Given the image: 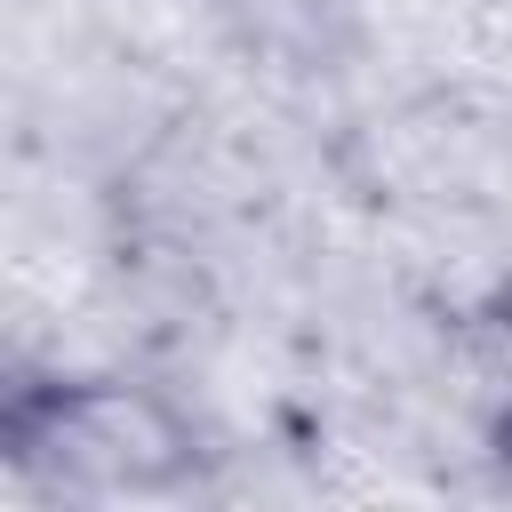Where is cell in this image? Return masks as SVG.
<instances>
[{"instance_id":"1","label":"cell","mask_w":512,"mask_h":512,"mask_svg":"<svg viewBox=\"0 0 512 512\" xmlns=\"http://www.w3.org/2000/svg\"><path fill=\"white\" fill-rule=\"evenodd\" d=\"M496 440H504V464H512V416H504V432H496Z\"/></svg>"}]
</instances>
